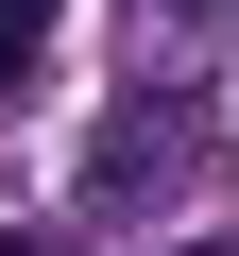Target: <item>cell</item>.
<instances>
[{
    "label": "cell",
    "mask_w": 239,
    "mask_h": 256,
    "mask_svg": "<svg viewBox=\"0 0 239 256\" xmlns=\"http://www.w3.org/2000/svg\"><path fill=\"white\" fill-rule=\"evenodd\" d=\"M137 18H154V34H205V0H137Z\"/></svg>",
    "instance_id": "cell-3"
},
{
    "label": "cell",
    "mask_w": 239,
    "mask_h": 256,
    "mask_svg": "<svg viewBox=\"0 0 239 256\" xmlns=\"http://www.w3.org/2000/svg\"><path fill=\"white\" fill-rule=\"evenodd\" d=\"M171 171H188V120H171V102H137V120L102 137V171H86V205H154Z\"/></svg>",
    "instance_id": "cell-1"
},
{
    "label": "cell",
    "mask_w": 239,
    "mask_h": 256,
    "mask_svg": "<svg viewBox=\"0 0 239 256\" xmlns=\"http://www.w3.org/2000/svg\"><path fill=\"white\" fill-rule=\"evenodd\" d=\"M34 52H52V0H0V86H34Z\"/></svg>",
    "instance_id": "cell-2"
}]
</instances>
